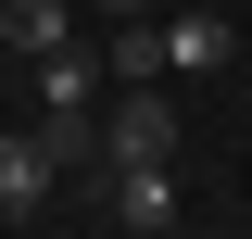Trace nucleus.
I'll return each mask as SVG.
<instances>
[{
	"label": "nucleus",
	"mask_w": 252,
	"mask_h": 239,
	"mask_svg": "<svg viewBox=\"0 0 252 239\" xmlns=\"http://www.w3.org/2000/svg\"><path fill=\"white\" fill-rule=\"evenodd\" d=\"M63 177H76V164H63L38 126H0V214H13V227H26V214H51Z\"/></svg>",
	"instance_id": "f257e3e1"
},
{
	"label": "nucleus",
	"mask_w": 252,
	"mask_h": 239,
	"mask_svg": "<svg viewBox=\"0 0 252 239\" xmlns=\"http://www.w3.org/2000/svg\"><path fill=\"white\" fill-rule=\"evenodd\" d=\"M101 164H177V101L164 89H126L101 114Z\"/></svg>",
	"instance_id": "f03ea898"
},
{
	"label": "nucleus",
	"mask_w": 252,
	"mask_h": 239,
	"mask_svg": "<svg viewBox=\"0 0 252 239\" xmlns=\"http://www.w3.org/2000/svg\"><path fill=\"white\" fill-rule=\"evenodd\" d=\"M101 214H114V227H139V239H152V227H177V164H101Z\"/></svg>",
	"instance_id": "7ed1b4c3"
},
{
	"label": "nucleus",
	"mask_w": 252,
	"mask_h": 239,
	"mask_svg": "<svg viewBox=\"0 0 252 239\" xmlns=\"http://www.w3.org/2000/svg\"><path fill=\"white\" fill-rule=\"evenodd\" d=\"M101 89H114L101 38H63V51H38V114H101Z\"/></svg>",
	"instance_id": "20e7f679"
},
{
	"label": "nucleus",
	"mask_w": 252,
	"mask_h": 239,
	"mask_svg": "<svg viewBox=\"0 0 252 239\" xmlns=\"http://www.w3.org/2000/svg\"><path fill=\"white\" fill-rule=\"evenodd\" d=\"M101 63H114V89H164V76H177L164 13H114V26H101Z\"/></svg>",
	"instance_id": "39448f33"
},
{
	"label": "nucleus",
	"mask_w": 252,
	"mask_h": 239,
	"mask_svg": "<svg viewBox=\"0 0 252 239\" xmlns=\"http://www.w3.org/2000/svg\"><path fill=\"white\" fill-rule=\"evenodd\" d=\"M164 51H177V76H227V13H202V0H164Z\"/></svg>",
	"instance_id": "423d86ee"
},
{
	"label": "nucleus",
	"mask_w": 252,
	"mask_h": 239,
	"mask_svg": "<svg viewBox=\"0 0 252 239\" xmlns=\"http://www.w3.org/2000/svg\"><path fill=\"white\" fill-rule=\"evenodd\" d=\"M63 38H76V0H0V51H13V63L63 51Z\"/></svg>",
	"instance_id": "0eeeda50"
},
{
	"label": "nucleus",
	"mask_w": 252,
	"mask_h": 239,
	"mask_svg": "<svg viewBox=\"0 0 252 239\" xmlns=\"http://www.w3.org/2000/svg\"><path fill=\"white\" fill-rule=\"evenodd\" d=\"M114 13H164V0H101V26H114Z\"/></svg>",
	"instance_id": "6e6552de"
}]
</instances>
